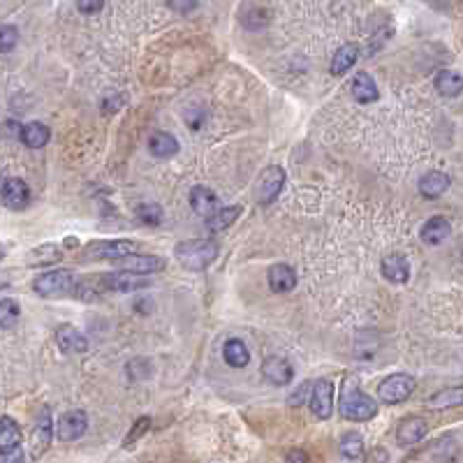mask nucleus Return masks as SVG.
Instances as JSON below:
<instances>
[{"mask_svg": "<svg viewBox=\"0 0 463 463\" xmlns=\"http://www.w3.org/2000/svg\"><path fill=\"white\" fill-rule=\"evenodd\" d=\"M266 281H269L271 292H276V294H288V292H292L297 288V274H294V269L288 264L269 266V271H266Z\"/></svg>", "mask_w": 463, "mask_h": 463, "instance_id": "nucleus-15", "label": "nucleus"}, {"mask_svg": "<svg viewBox=\"0 0 463 463\" xmlns=\"http://www.w3.org/2000/svg\"><path fill=\"white\" fill-rule=\"evenodd\" d=\"M120 264H123L125 271H132V274L139 276H151L164 271V259L160 255H137V252H130V255L120 257Z\"/></svg>", "mask_w": 463, "mask_h": 463, "instance_id": "nucleus-11", "label": "nucleus"}, {"mask_svg": "<svg viewBox=\"0 0 463 463\" xmlns=\"http://www.w3.org/2000/svg\"><path fill=\"white\" fill-rule=\"evenodd\" d=\"M380 271H383V276L389 283H405L410 278V262L401 252H391V255L383 257Z\"/></svg>", "mask_w": 463, "mask_h": 463, "instance_id": "nucleus-16", "label": "nucleus"}, {"mask_svg": "<svg viewBox=\"0 0 463 463\" xmlns=\"http://www.w3.org/2000/svg\"><path fill=\"white\" fill-rule=\"evenodd\" d=\"M56 343H58L61 352H65V354H81L88 350L86 336L72 325H61L56 329Z\"/></svg>", "mask_w": 463, "mask_h": 463, "instance_id": "nucleus-14", "label": "nucleus"}, {"mask_svg": "<svg viewBox=\"0 0 463 463\" xmlns=\"http://www.w3.org/2000/svg\"><path fill=\"white\" fill-rule=\"evenodd\" d=\"M58 259H61V248H58V246H56V244H42L40 248L30 250L28 264L30 266H37V264L47 266V264L58 262Z\"/></svg>", "mask_w": 463, "mask_h": 463, "instance_id": "nucleus-29", "label": "nucleus"}, {"mask_svg": "<svg viewBox=\"0 0 463 463\" xmlns=\"http://www.w3.org/2000/svg\"><path fill=\"white\" fill-rule=\"evenodd\" d=\"M0 197H3V204L12 208V211H21L30 202V188L26 186V181L21 179H8L3 183Z\"/></svg>", "mask_w": 463, "mask_h": 463, "instance_id": "nucleus-10", "label": "nucleus"}, {"mask_svg": "<svg viewBox=\"0 0 463 463\" xmlns=\"http://www.w3.org/2000/svg\"><path fill=\"white\" fill-rule=\"evenodd\" d=\"M463 403V387H452V389H442L431 398V408H459Z\"/></svg>", "mask_w": 463, "mask_h": 463, "instance_id": "nucleus-30", "label": "nucleus"}, {"mask_svg": "<svg viewBox=\"0 0 463 463\" xmlns=\"http://www.w3.org/2000/svg\"><path fill=\"white\" fill-rule=\"evenodd\" d=\"M135 248L137 244L130 239H103L88 244L81 252V259H120L135 252Z\"/></svg>", "mask_w": 463, "mask_h": 463, "instance_id": "nucleus-5", "label": "nucleus"}, {"mask_svg": "<svg viewBox=\"0 0 463 463\" xmlns=\"http://www.w3.org/2000/svg\"><path fill=\"white\" fill-rule=\"evenodd\" d=\"M149 151H151V155H153V158L167 160V158H174L176 153H179L181 144H179V139H176L174 135L158 130V132H153V135L149 137Z\"/></svg>", "mask_w": 463, "mask_h": 463, "instance_id": "nucleus-19", "label": "nucleus"}, {"mask_svg": "<svg viewBox=\"0 0 463 463\" xmlns=\"http://www.w3.org/2000/svg\"><path fill=\"white\" fill-rule=\"evenodd\" d=\"M19 42V30L14 26H0V54L14 52Z\"/></svg>", "mask_w": 463, "mask_h": 463, "instance_id": "nucleus-33", "label": "nucleus"}, {"mask_svg": "<svg viewBox=\"0 0 463 463\" xmlns=\"http://www.w3.org/2000/svg\"><path fill=\"white\" fill-rule=\"evenodd\" d=\"M364 438L359 433H345L341 438V454L345 456L347 461H361L364 459Z\"/></svg>", "mask_w": 463, "mask_h": 463, "instance_id": "nucleus-28", "label": "nucleus"}, {"mask_svg": "<svg viewBox=\"0 0 463 463\" xmlns=\"http://www.w3.org/2000/svg\"><path fill=\"white\" fill-rule=\"evenodd\" d=\"M310 385H313V383H303V385L299 387V389H297L294 394L290 396V405H292V408H294V405H301L303 401H306V396L310 394V391H308V389H310Z\"/></svg>", "mask_w": 463, "mask_h": 463, "instance_id": "nucleus-37", "label": "nucleus"}, {"mask_svg": "<svg viewBox=\"0 0 463 463\" xmlns=\"http://www.w3.org/2000/svg\"><path fill=\"white\" fill-rule=\"evenodd\" d=\"M33 454L35 456H42L44 452L49 449L54 440V422H52V410L49 408H42L40 417H37V424L33 429Z\"/></svg>", "mask_w": 463, "mask_h": 463, "instance_id": "nucleus-13", "label": "nucleus"}, {"mask_svg": "<svg viewBox=\"0 0 463 463\" xmlns=\"http://www.w3.org/2000/svg\"><path fill=\"white\" fill-rule=\"evenodd\" d=\"M241 215V206L239 204H232V206H220L218 211H215L213 215H208V218H204L206 220V227L211 232H220V230H227L234 220H237Z\"/></svg>", "mask_w": 463, "mask_h": 463, "instance_id": "nucleus-27", "label": "nucleus"}, {"mask_svg": "<svg viewBox=\"0 0 463 463\" xmlns=\"http://www.w3.org/2000/svg\"><path fill=\"white\" fill-rule=\"evenodd\" d=\"M283 186H285V169L278 167V164L266 167L262 172V176H259V181H257V202L262 206L271 204V202H276V197L281 195Z\"/></svg>", "mask_w": 463, "mask_h": 463, "instance_id": "nucleus-8", "label": "nucleus"}, {"mask_svg": "<svg viewBox=\"0 0 463 463\" xmlns=\"http://www.w3.org/2000/svg\"><path fill=\"white\" fill-rule=\"evenodd\" d=\"M350 91H352V98L361 105H369V103H373V100H378V86H376V81H373V77L369 72L354 74Z\"/></svg>", "mask_w": 463, "mask_h": 463, "instance_id": "nucleus-23", "label": "nucleus"}, {"mask_svg": "<svg viewBox=\"0 0 463 463\" xmlns=\"http://www.w3.org/2000/svg\"><path fill=\"white\" fill-rule=\"evenodd\" d=\"M359 58V49L354 47V44H343V47L336 52V56L332 58V65H329V72L334 74V77H343V74L350 69L354 63Z\"/></svg>", "mask_w": 463, "mask_h": 463, "instance_id": "nucleus-25", "label": "nucleus"}, {"mask_svg": "<svg viewBox=\"0 0 463 463\" xmlns=\"http://www.w3.org/2000/svg\"><path fill=\"white\" fill-rule=\"evenodd\" d=\"M449 186H452V179H449L445 172H438V169H433V172H429V174H424L420 179V183H417L422 197H427V200H438L440 195L447 193Z\"/></svg>", "mask_w": 463, "mask_h": 463, "instance_id": "nucleus-18", "label": "nucleus"}, {"mask_svg": "<svg viewBox=\"0 0 463 463\" xmlns=\"http://www.w3.org/2000/svg\"><path fill=\"white\" fill-rule=\"evenodd\" d=\"M288 461H308V456L303 452H290L288 454Z\"/></svg>", "mask_w": 463, "mask_h": 463, "instance_id": "nucleus-38", "label": "nucleus"}, {"mask_svg": "<svg viewBox=\"0 0 463 463\" xmlns=\"http://www.w3.org/2000/svg\"><path fill=\"white\" fill-rule=\"evenodd\" d=\"M190 206H193V211L202 215V218H208V215H213L220 208V202L215 197L213 190H208L204 186H195L190 190Z\"/></svg>", "mask_w": 463, "mask_h": 463, "instance_id": "nucleus-17", "label": "nucleus"}, {"mask_svg": "<svg viewBox=\"0 0 463 463\" xmlns=\"http://www.w3.org/2000/svg\"><path fill=\"white\" fill-rule=\"evenodd\" d=\"M223 357L225 364L232 366V369H246L250 361V350L241 338H230L223 345Z\"/></svg>", "mask_w": 463, "mask_h": 463, "instance_id": "nucleus-22", "label": "nucleus"}, {"mask_svg": "<svg viewBox=\"0 0 463 463\" xmlns=\"http://www.w3.org/2000/svg\"><path fill=\"white\" fill-rule=\"evenodd\" d=\"M218 244L211 239H193V241H183L174 248L176 259L190 271H204L208 264L215 262L218 257Z\"/></svg>", "mask_w": 463, "mask_h": 463, "instance_id": "nucleus-2", "label": "nucleus"}, {"mask_svg": "<svg viewBox=\"0 0 463 463\" xmlns=\"http://www.w3.org/2000/svg\"><path fill=\"white\" fill-rule=\"evenodd\" d=\"M74 285H77V276L69 269H52L44 271L33 281L35 294H40L42 299H56V297L72 294Z\"/></svg>", "mask_w": 463, "mask_h": 463, "instance_id": "nucleus-3", "label": "nucleus"}, {"mask_svg": "<svg viewBox=\"0 0 463 463\" xmlns=\"http://www.w3.org/2000/svg\"><path fill=\"white\" fill-rule=\"evenodd\" d=\"M338 410L350 422H369L378 415V403L366 391H361L357 385L345 383L338 398Z\"/></svg>", "mask_w": 463, "mask_h": 463, "instance_id": "nucleus-1", "label": "nucleus"}, {"mask_svg": "<svg viewBox=\"0 0 463 463\" xmlns=\"http://www.w3.org/2000/svg\"><path fill=\"white\" fill-rule=\"evenodd\" d=\"M137 218L142 220L144 225H160L162 223V208L158 204H139L137 206Z\"/></svg>", "mask_w": 463, "mask_h": 463, "instance_id": "nucleus-32", "label": "nucleus"}, {"mask_svg": "<svg viewBox=\"0 0 463 463\" xmlns=\"http://www.w3.org/2000/svg\"><path fill=\"white\" fill-rule=\"evenodd\" d=\"M105 0H77V8L81 14H98L103 10Z\"/></svg>", "mask_w": 463, "mask_h": 463, "instance_id": "nucleus-35", "label": "nucleus"}, {"mask_svg": "<svg viewBox=\"0 0 463 463\" xmlns=\"http://www.w3.org/2000/svg\"><path fill=\"white\" fill-rule=\"evenodd\" d=\"M52 139V130L47 128L40 120H33V123H26L21 128V142L28 146V149H42V146L49 144Z\"/></svg>", "mask_w": 463, "mask_h": 463, "instance_id": "nucleus-24", "label": "nucleus"}, {"mask_svg": "<svg viewBox=\"0 0 463 463\" xmlns=\"http://www.w3.org/2000/svg\"><path fill=\"white\" fill-rule=\"evenodd\" d=\"M169 8L174 12H179V14H188V12H193L197 8V0H167Z\"/></svg>", "mask_w": 463, "mask_h": 463, "instance_id": "nucleus-36", "label": "nucleus"}, {"mask_svg": "<svg viewBox=\"0 0 463 463\" xmlns=\"http://www.w3.org/2000/svg\"><path fill=\"white\" fill-rule=\"evenodd\" d=\"M3 255H5V252H3V246H0V262H3Z\"/></svg>", "mask_w": 463, "mask_h": 463, "instance_id": "nucleus-39", "label": "nucleus"}, {"mask_svg": "<svg viewBox=\"0 0 463 463\" xmlns=\"http://www.w3.org/2000/svg\"><path fill=\"white\" fill-rule=\"evenodd\" d=\"M149 429H151V420H149V417H139V420H137V424H135V427H132V431H130L128 435H125V440H123V447H125V449H130V445H132V442H137L139 438H142V435H144V433H146V431H149Z\"/></svg>", "mask_w": 463, "mask_h": 463, "instance_id": "nucleus-34", "label": "nucleus"}, {"mask_svg": "<svg viewBox=\"0 0 463 463\" xmlns=\"http://www.w3.org/2000/svg\"><path fill=\"white\" fill-rule=\"evenodd\" d=\"M262 373L264 378L276 387H285L294 380V369H292L290 361L281 357V354H274V357L266 359L262 364Z\"/></svg>", "mask_w": 463, "mask_h": 463, "instance_id": "nucleus-12", "label": "nucleus"}, {"mask_svg": "<svg viewBox=\"0 0 463 463\" xmlns=\"http://www.w3.org/2000/svg\"><path fill=\"white\" fill-rule=\"evenodd\" d=\"M429 433V422L424 417H405L396 429V442L401 447H412Z\"/></svg>", "mask_w": 463, "mask_h": 463, "instance_id": "nucleus-9", "label": "nucleus"}, {"mask_svg": "<svg viewBox=\"0 0 463 463\" xmlns=\"http://www.w3.org/2000/svg\"><path fill=\"white\" fill-rule=\"evenodd\" d=\"M88 417L84 410H67L58 417V424H54V435H58L63 442H74L86 433Z\"/></svg>", "mask_w": 463, "mask_h": 463, "instance_id": "nucleus-7", "label": "nucleus"}, {"mask_svg": "<svg viewBox=\"0 0 463 463\" xmlns=\"http://www.w3.org/2000/svg\"><path fill=\"white\" fill-rule=\"evenodd\" d=\"M21 449V429L12 417H0V456Z\"/></svg>", "mask_w": 463, "mask_h": 463, "instance_id": "nucleus-20", "label": "nucleus"}, {"mask_svg": "<svg viewBox=\"0 0 463 463\" xmlns=\"http://www.w3.org/2000/svg\"><path fill=\"white\" fill-rule=\"evenodd\" d=\"M21 318V308L14 299H0V327L12 329Z\"/></svg>", "mask_w": 463, "mask_h": 463, "instance_id": "nucleus-31", "label": "nucleus"}, {"mask_svg": "<svg viewBox=\"0 0 463 463\" xmlns=\"http://www.w3.org/2000/svg\"><path fill=\"white\" fill-rule=\"evenodd\" d=\"M308 405L310 412H313L318 420H329L334 412V385L332 380H315L310 385V394H308Z\"/></svg>", "mask_w": 463, "mask_h": 463, "instance_id": "nucleus-6", "label": "nucleus"}, {"mask_svg": "<svg viewBox=\"0 0 463 463\" xmlns=\"http://www.w3.org/2000/svg\"><path fill=\"white\" fill-rule=\"evenodd\" d=\"M415 378L408 376V373H394V376H387L383 383L378 385V396L380 401L387 405H396L408 401L415 391Z\"/></svg>", "mask_w": 463, "mask_h": 463, "instance_id": "nucleus-4", "label": "nucleus"}, {"mask_svg": "<svg viewBox=\"0 0 463 463\" xmlns=\"http://www.w3.org/2000/svg\"><path fill=\"white\" fill-rule=\"evenodd\" d=\"M449 234H452V225H449V220L442 218V215H433V218H429L427 223H424L420 237L427 246H440Z\"/></svg>", "mask_w": 463, "mask_h": 463, "instance_id": "nucleus-21", "label": "nucleus"}, {"mask_svg": "<svg viewBox=\"0 0 463 463\" xmlns=\"http://www.w3.org/2000/svg\"><path fill=\"white\" fill-rule=\"evenodd\" d=\"M435 91L445 98H456L463 91V79L459 72L454 69H442V72L435 74Z\"/></svg>", "mask_w": 463, "mask_h": 463, "instance_id": "nucleus-26", "label": "nucleus"}]
</instances>
